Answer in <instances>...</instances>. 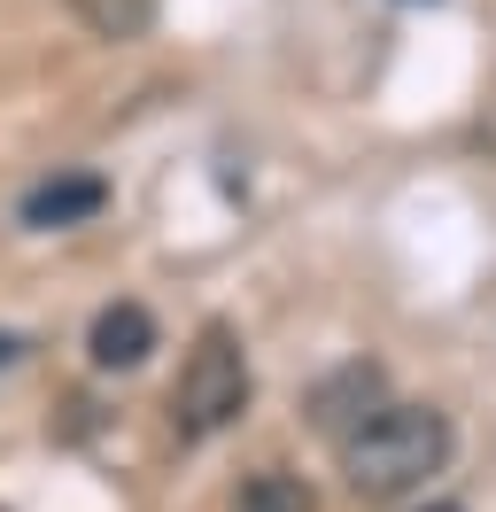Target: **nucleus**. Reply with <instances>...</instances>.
<instances>
[{"instance_id": "0eeeda50", "label": "nucleus", "mask_w": 496, "mask_h": 512, "mask_svg": "<svg viewBox=\"0 0 496 512\" xmlns=\"http://www.w3.org/2000/svg\"><path fill=\"white\" fill-rule=\"evenodd\" d=\"M70 8L93 39H148L155 24V0H70Z\"/></svg>"}, {"instance_id": "f257e3e1", "label": "nucleus", "mask_w": 496, "mask_h": 512, "mask_svg": "<svg viewBox=\"0 0 496 512\" xmlns=\"http://www.w3.org/2000/svg\"><path fill=\"white\" fill-rule=\"evenodd\" d=\"M442 458H450V419L434 404H380L357 435H341V474L365 505H396L411 489H427Z\"/></svg>"}, {"instance_id": "39448f33", "label": "nucleus", "mask_w": 496, "mask_h": 512, "mask_svg": "<svg viewBox=\"0 0 496 512\" xmlns=\"http://www.w3.org/2000/svg\"><path fill=\"white\" fill-rule=\"evenodd\" d=\"M155 350V319H148V303H109L101 319H93L86 334V357L101 365V373H132L140 357Z\"/></svg>"}, {"instance_id": "7ed1b4c3", "label": "nucleus", "mask_w": 496, "mask_h": 512, "mask_svg": "<svg viewBox=\"0 0 496 512\" xmlns=\"http://www.w3.org/2000/svg\"><path fill=\"white\" fill-rule=\"evenodd\" d=\"M380 404H388V381H380V365H365V357H357V365H341V373H326V381L310 388V427H318V435H357V427H365L372 412H380Z\"/></svg>"}, {"instance_id": "20e7f679", "label": "nucleus", "mask_w": 496, "mask_h": 512, "mask_svg": "<svg viewBox=\"0 0 496 512\" xmlns=\"http://www.w3.org/2000/svg\"><path fill=\"white\" fill-rule=\"evenodd\" d=\"M101 202H109V187H101L93 171H62V179H39V187L24 194V225H31V233L86 225V218H101Z\"/></svg>"}, {"instance_id": "f03ea898", "label": "nucleus", "mask_w": 496, "mask_h": 512, "mask_svg": "<svg viewBox=\"0 0 496 512\" xmlns=\"http://www.w3.org/2000/svg\"><path fill=\"white\" fill-rule=\"evenodd\" d=\"M248 396H256V381H248L241 334H233L225 319H210L202 334H194L186 365H179V388H171V427H179L186 443H210V435H225V427L248 412Z\"/></svg>"}, {"instance_id": "6e6552de", "label": "nucleus", "mask_w": 496, "mask_h": 512, "mask_svg": "<svg viewBox=\"0 0 496 512\" xmlns=\"http://www.w3.org/2000/svg\"><path fill=\"white\" fill-rule=\"evenodd\" d=\"M427 512H458V505H427Z\"/></svg>"}, {"instance_id": "423d86ee", "label": "nucleus", "mask_w": 496, "mask_h": 512, "mask_svg": "<svg viewBox=\"0 0 496 512\" xmlns=\"http://www.w3.org/2000/svg\"><path fill=\"white\" fill-rule=\"evenodd\" d=\"M233 505H241V512H318V497H310L303 474H287V466H256V474L241 481Z\"/></svg>"}]
</instances>
